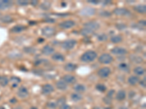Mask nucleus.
<instances>
[{"label":"nucleus","instance_id":"nucleus-1","mask_svg":"<svg viewBox=\"0 0 146 109\" xmlns=\"http://www.w3.org/2000/svg\"><path fill=\"white\" fill-rule=\"evenodd\" d=\"M97 54L96 52L93 50H88L81 56V60L84 63H90V62H93L95 59H97Z\"/></svg>","mask_w":146,"mask_h":109},{"label":"nucleus","instance_id":"nucleus-2","mask_svg":"<svg viewBox=\"0 0 146 109\" xmlns=\"http://www.w3.org/2000/svg\"><path fill=\"white\" fill-rule=\"evenodd\" d=\"M98 60L100 63H102V64H110L113 62V58L111 55L108 53H104V54L101 55L99 57Z\"/></svg>","mask_w":146,"mask_h":109},{"label":"nucleus","instance_id":"nucleus-3","mask_svg":"<svg viewBox=\"0 0 146 109\" xmlns=\"http://www.w3.org/2000/svg\"><path fill=\"white\" fill-rule=\"evenodd\" d=\"M76 44H77V42L75 39H68V40L64 41L61 45L63 49L66 50H70L75 47Z\"/></svg>","mask_w":146,"mask_h":109},{"label":"nucleus","instance_id":"nucleus-4","mask_svg":"<svg viewBox=\"0 0 146 109\" xmlns=\"http://www.w3.org/2000/svg\"><path fill=\"white\" fill-rule=\"evenodd\" d=\"M42 34L48 38L52 37L56 34V29L52 26H45L42 29Z\"/></svg>","mask_w":146,"mask_h":109},{"label":"nucleus","instance_id":"nucleus-5","mask_svg":"<svg viewBox=\"0 0 146 109\" xmlns=\"http://www.w3.org/2000/svg\"><path fill=\"white\" fill-rule=\"evenodd\" d=\"M83 26H84L85 28H88V29L91 30L92 31H94L97 30L100 27L99 24L97 22L95 21L87 22V23L83 24Z\"/></svg>","mask_w":146,"mask_h":109},{"label":"nucleus","instance_id":"nucleus-6","mask_svg":"<svg viewBox=\"0 0 146 109\" xmlns=\"http://www.w3.org/2000/svg\"><path fill=\"white\" fill-rule=\"evenodd\" d=\"M113 13L118 16H128L131 15V12L129 10L126 8H115L113 10Z\"/></svg>","mask_w":146,"mask_h":109},{"label":"nucleus","instance_id":"nucleus-7","mask_svg":"<svg viewBox=\"0 0 146 109\" xmlns=\"http://www.w3.org/2000/svg\"><path fill=\"white\" fill-rule=\"evenodd\" d=\"M111 73V70L108 67H103L101 68L100 69H99L97 72L98 76L101 78H107L108 77L109 75Z\"/></svg>","mask_w":146,"mask_h":109},{"label":"nucleus","instance_id":"nucleus-8","mask_svg":"<svg viewBox=\"0 0 146 109\" xmlns=\"http://www.w3.org/2000/svg\"><path fill=\"white\" fill-rule=\"evenodd\" d=\"M75 26V23L72 21V20H67V21H64L61 22L59 23V26L61 28L64 29H68V28H71L73 26Z\"/></svg>","mask_w":146,"mask_h":109},{"label":"nucleus","instance_id":"nucleus-9","mask_svg":"<svg viewBox=\"0 0 146 109\" xmlns=\"http://www.w3.org/2000/svg\"><path fill=\"white\" fill-rule=\"evenodd\" d=\"M111 52L114 55H124L127 54L128 51L124 48L120 47H115L111 49Z\"/></svg>","mask_w":146,"mask_h":109},{"label":"nucleus","instance_id":"nucleus-10","mask_svg":"<svg viewBox=\"0 0 146 109\" xmlns=\"http://www.w3.org/2000/svg\"><path fill=\"white\" fill-rule=\"evenodd\" d=\"M12 5V2L9 0H0V10H4L10 8Z\"/></svg>","mask_w":146,"mask_h":109},{"label":"nucleus","instance_id":"nucleus-11","mask_svg":"<svg viewBox=\"0 0 146 109\" xmlns=\"http://www.w3.org/2000/svg\"><path fill=\"white\" fill-rule=\"evenodd\" d=\"M17 95L19 98H26L29 95V91L25 87H21L17 92Z\"/></svg>","mask_w":146,"mask_h":109},{"label":"nucleus","instance_id":"nucleus-12","mask_svg":"<svg viewBox=\"0 0 146 109\" xmlns=\"http://www.w3.org/2000/svg\"><path fill=\"white\" fill-rule=\"evenodd\" d=\"M54 48L52 47L51 46H50L48 44L44 46L43 48L42 49V53L45 55H50L54 53Z\"/></svg>","mask_w":146,"mask_h":109},{"label":"nucleus","instance_id":"nucleus-13","mask_svg":"<svg viewBox=\"0 0 146 109\" xmlns=\"http://www.w3.org/2000/svg\"><path fill=\"white\" fill-rule=\"evenodd\" d=\"M95 9L94 8H92V7H86L84 9H83L81 11V14L83 15H88V16H90V15H93L95 14Z\"/></svg>","mask_w":146,"mask_h":109},{"label":"nucleus","instance_id":"nucleus-14","mask_svg":"<svg viewBox=\"0 0 146 109\" xmlns=\"http://www.w3.org/2000/svg\"><path fill=\"white\" fill-rule=\"evenodd\" d=\"M54 91V87L49 84H45L44 86H43V88H42V92L44 95H49V94L53 93Z\"/></svg>","mask_w":146,"mask_h":109},{"label":"nucleus","instance_id":"nucleus-15","mask_svg":"<svg viewBox=\"0 0 146 109\" xmlns=\"http://www.w3.org/2000/svg\"><path fill=\"white\" fill-rule=\"evenodd\" d=\"M63 81L67 84H74L76 82V78L72 75H64L63 76Z\"/></svg>","mask_w":146,"mask_h":109},{"label":"nucleus","instance_id":"nucleus-16","mask_svg":"<svg viewBox=\"0 0 146 109\" xmlns=\"http://www.w3.org/2000/svg\"><path fill=\"white\" fill-rule=\"evenodd\" d=\"M77 68V65L75 64V63H67L64 65V70L66 71H68V72H72V71H75Z\"/></svg>","mask_w":146,"mask_h":109},{"label":"nucleus","instance_id":"nucleus-17","mask_svg":"<svg viewBox=\"0 0 146 109\" xmlns=\"http://www.w3.org/2000/svg\"><path fill=\"white\" fill-rule=\"evenodd\" d=\"M56 86L59 90H66L67 89V84L63 80H59L56 83Z\"/></svg>","mask_w":146,"mask_h":109},{"label":"nucleus","instance_id":"nucleus-18","mask_svg":"<svg viewBox=\"0 0 146 109\" xmlns=\"http://www.w3.org/2000/svg\"><path fill=\"white\" fill-rule=\"evenodd\" d=\"M26 29V27L23 25H17L11 28V31L13 33H21Z\"/></svg>","mask_w":146,"mask_h":109},{"label":"nucleus","instance_id":"nucleus-19","mask_svg":"<svg viewBox=\"0 0 146 109\" xmlns=\"http://www.w3.org/2000/svg\"><path fill=\"white\" fill-rule=\"evenodd\" d=\"M52 59L55 61H59V62H64L65 60L64 56L63 55H61V53L59 52H56L54 53L52 55Z\"/></svg>","mask_w":146,"mask_h":109},{"label":"nucleus","instance_id":"nucleus-20","mask_svg":"<svg viewBox=\"0 0 146 109\" xmlns=\"http://www.w3.org/2000/svg\"><path fill=\"white\" fill-rule=\"evenodd\" d=\"M134 10L141 14H145L146 12V6L145 5H137L134 7Z\"/></svg>","mask_w":146,"mask_h":109},{"label":"nucleus","instance_id":"nucleus-21","mask_svg":"<svg viewBox=\"0 0 146 109\" xmlns=\"http://www.w3.org/2000/svg\"><path fill=\"white\" fill-rule=\"evenodd\" d=\"M139 82H140V78L138 76H131L128 79V82L131 85H135Z\"/></svg>","mask_w":146,"mask_h":109},{"label":"nucleus","instance_id":"nucleus-22","mask_svg":"<svg viewBox=\"0 0 146 109\" xmlns=\"http://www.w3.org/2000/svg\"><path fill=\"white\" fill-rule=\"evenodd\" d=\"M134 73L137 74V76H141V75H143L145 74V68H143L142 67H140V66H137V67H135L134 68Z\"/></svg>","mask_w":146,"mask_h":109},{"label":"nucleus","instance_id":"nucleus-23","mask_svg":"<svg viewBox=\"0 0 146 109\" xmlns=\"http://www.w3.org/2000/svg\"><path fill=\"white\" fill-rule=\"evenodd\" d=\"M111 42L114 44H118L123 41V37L121 35H115L110 38Z\"/></svg>","mask_w":146,"mask_h":109},{"label":"nucleus","instance_id":"nucleus-24","mask_svg":"<svg viewBox=\"0 0 146 109\" xmlns=\"http://www.w3.org/2000/svg\"><path fill=\"white\" fill-rule=\"evenodd\" d=\"M116 100H124L125 98H126V92L124 90H120L118 92V93L116 94Z\"/></svg>","mask_w":146,"mask_h":109},{"label":"nucleus","instance_id":"nucleus-25","mask_svg":"<svg viewBox=\"0 0 146 109\" xmlns=\"http://www.w3.org/2000/svg\"><path fill=\"white\" fill-rule=\"evenodd\" d=\"M0 21L2 23H10L13 21V18L10 15H3L0 17Z\"/></svg>","mask_w":146,"mask_h":109},{"label":"nucleus","instance_id":"nucleus-26","mask_svg":"<svg viewBox=\"0 0 146 109\" xmlns=\"http://www.w3.org/2000/svg\"><path fill=\"white\" fill-rule=\"evenodd\" d=\"M71 99L75 102H77V101L81 100L83 99V96L79 93H72L71 95Z\"/></svg>","mask_w":146,"mask_h":109},{"label":"nucleus","instance_id":"nucleus-27","mask_svg":"<svg viewBox=\"0 0 146 109\" xmlns=\"http://www.w3.org/2000/svg\"><path fill=\"white\" fill-rule=\"evenodd\" d=\"M10 82L12 84V87H16L21 82V79L16 76H12L10 78Z\"/></svg>","mask_w":146,"mask_h":109},{"label":"nucleus","instance_id":"nucleus-28","mask_svg":"<svg viewBox=\"0 0 146 109\" xmlns=\"http://www.w3.org/2000/svg\"><path fill=\"white\" fill-rule=\"evenodd\" d=\"M73 88H74V89L75 91L78 92V93H83V92L86 91V87L84 85H83V84H76Z\"/></svg>","mask_w":146,"mask_h":109},{"label":"nucleus","instance_id":"nucleus-29","mask_svg":"<svg viewBox=\"0 0 146 109\" xmlns=\"http://www.w3.org/2000/svg\"><path fill=\"white\" fill-rule=\"evenodd\" d=\"M9 83V79L6 76H0V85L2 87H5Z\"/></svg>","mask_w":146,"mask_h":109},{"label":"nucleus","instance_id":"nucleus-30","mask_svg":"<svg viewBox=\"0 0 146 109\" xmlns=\"http://www.w3.org/2000/svg\"><path fill=\"white\" fill-rule=\"evenodd\" d=\"M118 68H120V70H121L122 71H124V72H129V65L128 64H126V63H121V64H119L118 65Z\"/></svg>","mask_w":146,"mask_h":109},{"label":"nucleus","instance_id":"nucleus-31","mask_svg":"<svg viewBox=\"0 0 146 109\" xmlns=\"http://www.w3.org/2000/svg\"><path fill=\"white\" fill-rule=\"evenodd\" d=\"M96 89L98 91L101 92V93H104L107 90V87L105 85H104L102 84H98L96 85Z\"/></svg>","mask_w":146,"mask_h":109},{"label":"nucleus","instance_id":"nucleus-32","mask_svg":"<svg viewBox=\"0 0 146 109\" xmlns=\"http://www.w3.org/2000/svg\"><path fill=\"white\" fill-rule=\"evenodd\" d=\"M50 3L48 2H45L43 3H42L41 4V5H40V7H41V9H43L44 10H49L50 8Z\"/></svg>","mask_w":146,"mask_h":109},{"label":"nucleus","instance_id":"nucleus-33","mask_svg":"<svg viewBox=\"0 0 146 109\" xmlns=\"http://www.w3.org/2000/svg\"><path fill=\"white\" fill-rule=\"evenodd\" d=\"M93 33H94V31H92L88 29V28H85L81 29V33L83 36H88V35L91 34Z\"/></svg>","mask_w":146,"mask_h":109},{"label":"nucleus","instance_id":"nucleus-34","mask_svg":"<svg viewBox=\"0 0 146 109\" xmlns=\"http://www.w3.org/2000/svg\"><path fill=\"white\" fill-rule=\"evenodd\" d=\"M131 60H132L133 62H135L136 63H140L141 62H142V59L139 56H135V55H132L131 56Z\"/></svg>","mask_w":146,"mask_h":109},{"label":"nucleus","instance_id":"nucleus-35","mask_svg":"<svg viewBox=\"0 0 146 109\" xmlns=\"http://www.w3.org/2000/svg\"><path fill=\"white\" fill-rule=\"evenodd\" d=\"M23 50L29 54H33L35 52V49L33 47H24Z\"/></svg>","mask_w":146,"mask_h":109},{"label":"nucleus","instance_id":"nucleus-36","mask_svg":"<svg viewBox=\"0 0 146 109\" xmlns=\"http://www.w3.org/2000/svg\"><path fill=\"white\" fill-rule=\"evenodd\" d=\"M99 15H100V16L106 17H108L111 16V15H112V13H111V12H110L109 11L104 10V11H102V12H99Z\"/></svg>","mask_w":146,"mask_h":109},{"label":"nucleus","instance_id":"nucleus-37","mask_svg":"<svg viewBox=\"0 0 146 109\" xmlns=\"http://www.w3.org/2000/svg\"><path fill=\"white\" fill-rule=\"evenodd\" d=\"M97 38L98 39H99V41H100V42H104V41L107 40L108 36H107L106 34H104V33H102V34H99V35L98 36Z\"/></svg>","mask_w":146,"mask_h":109},{"label":"nucleus","instance_id":"nucleus-38","mask_svg":"<svg viewBox=\"0 0 146 109\" xmlns=\"http://www.w3.org/2000/svg\"><path fill=\"white\" fill-rule=\"evenodd\" d=\"M17 3L21 6H26L29 4V2L27 0H18Z\"/></svg>","mask_w":146,"mask_h":109},{"label":"nucleus","instance_id":"nucleus-39","mask_svg":"<svg viewBox=\"0 0 146 109\" xmlns=\"http://www.w3.org/2000/svg\"><path fill=\"white\" fill-rule=\"evenodd\" d=\"M65 102H66V100H65V98L64 97H62V98H60L59 99H58V100H57V105H64L65 104Z\"/></svg>","mask_w":146,"mask_h":109},{"label":"nucleus","instance_id":"nucleus-40","mask_svg":"<svg viewBox=\"0 0 146 109\" xmlns=\"http://www.w3.org/2000/svg\"><path fill=\"white\" fill-rule=\"evenodd\" d=\"M115 26L119 31H123L124 29H125L126 28V26L125 25L124 23H118V24H116Z\"/></svg>","mask_w":146,"mask_h":109},{"label":"nucleus","instance_id":"nucleus-41","mask_svg":"<svg viewBox=\"0 0 146 109\" xmlns=\"http://www.w3.org/2000/svg\"><path fill=\"white\" fill-rule=\"evenodd\" d=\"M47 106H48V108H49L55 109L58 105L54 102H50V103H48L47 104Z\"/></svg>","mask_w":146,"mask_h":109},{"label":"nucleus","instance_id":"nucleus-42","mask_svg":"<svg viewBox=\"0 0 146 109\" xmlns=\"http://www.w3.org/2000/svg\"><path fill=\"white\" fill-rule=\"evenodd\" d=\"M60 109H72V107L68 104H64V105H61Z\"/></svg>","mask_w":146,"mask_h":109},{"label":"nucleus","instance_id":"nucleus-43","mask_svg":"<svg viewBox=\"0 0 146 109\" xmlns=\"http://www.w3.org/2000/svg\"><path fill=\"white\" fill-rule=\"evenodd\" d=\"M114 93H115V90H113V89H111V90H110V91L108 92V95H107V97L111 99V98H113V96Z\"/></svg>","mask_w":146,"mask_h":109},{"label":"nucleus","instance_id":"nucleus-44","mask_svg":"<svg viewBox=\"0 0 146 109\" xmlns=\"http://www.w3.org/2000/svg\"><path fill=\"white\" fill-rule=\"evenodd\" d=\"M88 2L91 3V4H94V5H98L99 3H100V1H99V0H88Z\"/></svg>","mask_w":146,"mask_h":109},{"label":"nucleus","instance_id":"nucleus-45","mask_svg":"<svg viewBox=\"0 0 146 109\" xmlns=\"http://www.w3.org/2000/svg\"><path fill=\"white\" fill-rule=\"evenodd\" d=\"M45 21L48 22V23H54V22H55V20L54 19H52V18H50V17H46L45 19Z\"/></svg>","mask_w":146,"mask_h":109},{"label":"nucleus","instance_id":"nucleus-46","mask_svg":"<svg viewBox=\"0 0 146 109\" xmlns=\"http://www.w3.org/2000/svg\"><path fill=\"white\" fill-rule=\"evenodd\" d=\"M145 79L146 78L145 77H144V79L143 80H142L140 82V84L142 86V87H144V88H145L146 87V84H145Z\"/></svg>","mask_w":146,"mask_h":109},{"label":"nucleus","instance_id":"nucleus-47","mask_svg":"<svg viewBox=\"0 0 146 109\" xmlns=\"http://www.w3.org/2000/svg\"><path fill=\"white\" fill-rule=\"evenodd\" d=\"M31 4H32V5L33 6H37V5L38 4V1H37V0H34V1H32V2H31Z\"/></svg>","mask_w":146,"mask_h":109},{"label":"nucleus","instance_id":"nucleus-48","mask_svg":"<svg viewBox=\"0 0 146 109\" xmlns=\"http://www.w3.org/2000/svg\"><path fill=\"white\" fill-rule=\"evenodd\" d=\"M44 41H45V40H44L43 39L39 38V39H38V42H39V43H42V42H43Z\"/></svg>","mask_w":146,"mask_h":109},{"label":"nucleus","instance_id":"nucleus-49","mask_svg":"<svg viewBox=\"0 0 146 109\" xmlns=\"http://www.w3.org/2000/svg\"><path fill=\"white\" fill-rule=\"evenodd\" d=\"M30 109H37V108L36 107H32Z\"/></svg>","mask_w":146,"mask_h":109},{"label":"nucleus","instance_id":"nucleus-50","mask_svg":"<svg viewBox=\"0 0 146 109\" xmlns=\"http://www.w3.org/2000/svg\"><path fill=\"white\" fill-rule=\"evenodd\" d=\"M0 109H5L3 106H0Z\"/></svg>","mask_w":146,"mask_h":109}]
</instances>
